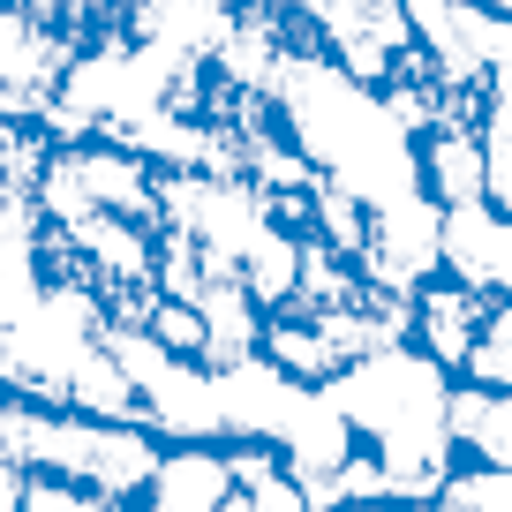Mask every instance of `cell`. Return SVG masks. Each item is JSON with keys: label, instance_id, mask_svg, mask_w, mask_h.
I'll use <instances>...</instances> for the list:
<instances>
[{"label": "cell", "instance_id": "cell-1", "mask_svg": "<svg viewBox=\"0 0 512 512\" xmlns=\"http://www.w3.org/2000/svg\"><path fill=\"white\" fill-rule=\"evenodd\" d=\"M332 407L347 415L354 445H369L392 475V505H430L445 490V475L460 467L445 430L452 377L437 362H422L415 347H384L369 362H354L339 384H324Z\"/></svg>", "mask_w": 512, "mask_h": 512}, {"label": "cell", "instance_id": "cell-2", "mask_svg": "<svg viewBox=\"0 0 512 512\" xmlns=\"http://www.w3.org/2000/svg\"><path fill=\"white\" fill-rule=\"evenodd\" d=\"M490 309H497V294L467 287V279H452V272H430L407 294V347H415L422 362H437L445 377H460L475 339H482V324H490Z\"/></svg>", "mask_w": 512, "mask_h": 512}, {"label": "cell", "instance_id": "cell-3", "mask_svg": "<svg viewBox=\"0 0 512 512\" xmlns=\"http://www.w3.org/2000/svg\"><path fill=\"white\" fill-rule=\"evenodd\" d=\"M226 497H234L226 445H166V460H159V475H151L136 512H219Z\"/></svg>", "mask_w": 512, "mask_h": 512}, {"label": "cell", "instance_id": "cell-4", "mask_svg": "<svg viewBox=\"0 0 512 512\" xmlns=\"http://www.w3.org/2000/svg\"><path fill=\"white\" fill-rule=\"evenodd\" d=\"M452 452L475 467H512V392H482V384L452 377V407H445Z\"/></svg>", "mask_w": 512, "mask_h": 512}, {"label": "cell", "instance_id": "cell-5", "mask_svg": "<svg viewBox=\"0 0 512 512\" xmlns=\"http://www.w3.org/2000/svg\"><path fill=\"white\" fill-rule=\"evenodd\" d=\"M437 505H452V512H512V467L460 460L445 475V490H437Z\"/></svg>", "mask_w": 512, "mask_h": 512}, {"label": "cell", "instance_id": "cell-6", "mask_svg": "<svg viewBox=\"0 0 512 512\" xmlns=\"http://www.w3.org/2000/svg\"><path fill=\"white\" fill-rule=\"evenodd\" d=\"M460 377L482 384V392H512V302L490 309V324H482V339H475V354H467Z\"/></svg>", "mask_w": 512, "mask_h": 512}, {"label": "cell", "instance_id": "cell-7", "mask_svg": "<svg viewBox=\"0 0 512 512\" xmlns=\"http://www.w3.org/2000/svg\"><path fill=\"white\" fill-rule=\"evenodd\" d=\"M144 505V497H136ZM128 497H106L91 482H61V475H23V512H136Z\"/></svg>", "mask_w": 512, "mask_h": 512}, {"label": "cell", "instance_id": "cell-8", "mask_svg": "<svg viewBox=\"0 0 512 512\" xmlns=\"http://www.w3.org/2000/svg\"><path fill=\"white\" fill-rule=\"evenodd\" d=\"M339 512H407V505H339Z\"/></svg>", "mask_w": 512, "mask_h": 512}, {"label": "cell", "instance_id": "cell-9", "mask_svg": "<svg viewBox=\"0 0 512 512\" xmlns=\"http://www.w3.org/2000/svg\"><path fill=\"white\" fill-rule=\"evenodd\" d=\"M407 512H452V505H437V497H430V505H407Z\"/></svg>", "mask_w": 512, "mask_h": 512}]
</instances>
